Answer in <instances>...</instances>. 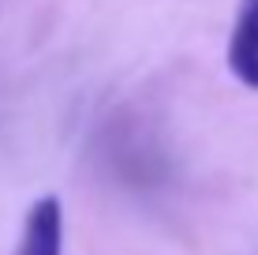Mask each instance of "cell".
<instances>
[{
  "label": "cell",
  "mask_w": 258,
  "mask_h": 255,
  "mask_svg": "<svg viewBox=\"0 0 258 255\" xmlns=\"http://www.w3.org/2000/svg\"><path fill=\"white\" fill-rule=\"evenodd\" d=\"M228 68L243 86L258 90V0H239L228 34Z\"/></svg>",
  "instance_id": "obj_2"
},
{
  "label": "cell",
  "mask_w": 258,
  "mask_h": 255,
  "mask_svg": "<svg viewBox=\"0 0 258 255\" xmlns=\"http://www.w3.org/2000/svg\"><path fill=\"white\" fill-rule=\"evenodd\" d=\"M60 251H64V207L56 195H45L26 210L15 255H60Z\"/></svg>",
  "instance_id": "obj_1"
}]
</instances>
